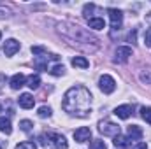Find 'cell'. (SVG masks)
I'll return each instance as SVG.
<instances>
[{"label": "cell", "instance_id": "1", "mask_svg": "<svg viewBox=\"0 0 151 149\" xmlns=\"http://www.w3.org/2000/svg\"><path fill=\"white\" fill-rule=\"evenodd\" d=\"M62 107L70 116L86 117L88 112L91 111V93L84 86H72L63 95Z\"/></svg>", "mask_w": 151, "mask_h": 149}, {"label": "cell", "instance_id": "2", "mask_svg": "<svg viewBox=\"0 0 151 149\" xmlns=\"http://www.w3.org/2000/svg\"><path fill=\"white\" fill-rule=\"evenodd\" d=\"M58 32L70 42V46H76L77 49L95 51L100 46V40L95 35H91L90 32H86L84 28H81L79 25H74V23H60Z\"/></svg>", "mask_w": 151, "mask_h": 149}, {"label": "cell", "instance_id": "3", "mask_svg": "<svg viewBox=\"0 0 151 149\" xmlns=\"http://www.w3.org/2000/svg\"><path fill=\"white\" fill-rule=\"evenodd\" d=\"M99 132L102 133V135H107V137H116V135H119V126L113 123V121H100L99 123Z\"/></svg>", "mask_w": 151, "mask_h": 149}, {"label": "cell", "instance_id": "4", "mask_svg": "<svg viewBox=\"0 0 151 149\" xmlns=\"http://www.w3.org/2000/svg\"><path fill=\"white\" fill-rule=\"evenodd\" d=\"M99 88H100V91H102V93L109 95V93H113L114 90H116V81H114L111 75L104 74L100 79H99Z\"/></svg>", "mask_w": 151, "mask_h": 149}, {"label": "cell", "instance_id": "5", "mask_svg": "<svg viewBox=\"0 0 151 149\" xmlns=\"http://www.w3.org/2000/svg\"><path fill=\"white\" fill-rule=\"evenodd\" d=\"M130 56H132V47H128V46H119L114 51V62L116 63H125V62H128Z\"/></svg>", "mask_w": 151, "mask_h": 149}, {"label": "cell", "instance_id": "6", "mask_svg": "<svg viewBox=\"0 0 151 149\" xmlns=\"http://www.w3.org/2000/svg\"><path fill=\"white\" fill-rule=\"evenodd\" d=\"M46 137H47V142H51L56 149H67L69 148L67 139H65L63 135H60V133H53V132H49Z\"/></svg>", "mask_w": 151, "mask_h": 149}, {"label": "cell", "instance_id": "7", "mask_svg": "<svg viewBox=\"0 0 151 149\" xmlns=\"http://www.w3.org/2000/svg\"><path fill=\"white\" fill-rule=\"evenodd\" d=\"M18 51H19V42H18L16 39L5 40V44H4V53H5V56H12V54H16Z\"/></svg>", "mask_w": 151, "mask_h": 149}, {"label": "cell", "instance_id": "8", "mask_svg": "<svg viewBox=\"0 0 151 149\" xmlns=\"http://www.w3.org/2000/svg\"><path fill=\"white\" fill-rule=\"evenodd\" d=\"M90 137H91V130L88 126H81L74 132L76 142H86V140H90Z\"/></svg>", "mask_w": 151, "mask_h": 149}, {"label": "cell", "instance_id": "9", "mask_svg": "<svg viewBox=\"0 0 151 149\" xmlns=\"http://www.w3.org/2000/svg\"><path fill=\"white\" fill-rule=\"evenodd\" d=\"M109 19L113 23V28H119L121 27V21H123V12L119 9H109Z\"/></svg>", "mask_w": 151, "mask_h": 149}, {"label": "cell", "instance_id": "10", "mask_svg": "<svg viewBox=\"0 0 151 149\" xmlns=\"http://www.w3.org/2000/svg\"><path fill=\"white\" fill-rule=\"evenodd\" d=\"M132 112H134V107L128 105V104H125V105H118V107L114 109V114H116L119 119H128V117L132 116Z\"/></svg>", "mask_w": 151, "mask_h": 149}, {"label": "cell", "instance_id": "11", "mask_svg": "<svg viewBox=\"0 0 151 149\" xmlns=\"http://www.w3.org/2000/svg\"><path fill=\"white\" fill-rule=\"evenodd\" d=\"M27 84V77L23 74H14L11 77V88L12 90H19V88H23Z\"/></svg>", "mask_w": 151, "mask_h": 149}, {"label": "cell", "instance_id": "12", "mask_svg": "<svg viewBox=\"0 0 151 149\" xmlns=\"http://www.w3.org/2000/svg\"><path fill=\"white\" fill-rule=\"evenodd\" d=\"M18 102H19V107H23V109H32L34 104H35V100H34V97L30 93H23Z\"/></svg>", "mask_w": 151, "mask_h": 149}, {"label": "cell", "instance_id": "13", "mask_svg": "<svg viewBox=\"0 0 151 149\" xmlns=\"http://www.w3.org/2000/svg\"><path fill=\"white\" fill-rule=\"evenodd\" d=\"M128 139L132 140H141L142 139V130L137 125H130L128 126Z\"/></svg>", "mask_w": 151, "mask_h": 149}, {"label": "cell", "instance_id": "14", "mask_svg": "<svg viewBox=\"0 0 151 149\" xmlns=\"http://www.w3.org/2000/svg\"><path fill=\"white\" fill-rule=\"evenodd\" d=\"M88 25H90V28H93V30H104V28H106V21H104L102 18H90V19H88Z\"/></svg>", "mask_w": 151, "mask_h": 149}, {"label": "cell", "instance_id": "15", "mask_svg": "<svg viewBox=\"0 0 151 149\" xmlns=\"http://www.w3.org/2000/svg\"><path fill=\"white\" fill-rule=\"evenodd\" d=\"M114 146H116V148H130V139H128V137H123V135H121V133H119V135H116V137H114Z\"/></svg>", "mask_w": 151, "mask_h": 149}, {"label": "cell", "instance_id": "16", "mask_svg": "<svg viewBox=\"0 0 151 149\" xmlns=\"http://www.w3.org/2000/svg\"><path fill=\"white\" fill-rule=\"evenodd\" d=\"M0 132H4V133H7V135L12 132L11 119H9V117H5V116H0Z\"/></svg>", "mask_w": 151, "mask_h": 149}, {"label": "cell", "instance_id": "17", "mask_svg": "<svg viewBox=\"0 0 151 149\" xmlns=\"http://www.w3.org/2000/svg\"><path fill=\"white\" fill-rule=\"evenodd\" d=\"M27 86L30 88V90H37L39 86H40V77L37 74H32L27 77Z\"/></svg>", "mask_w": 151, "mask_h": 149}, {"label": "cell", "instance_id": "18", "mask_svg": "<svg viewBox=\"0 0 151 149\" xmlns=\"http://www.w3.org/2000/svg\"><path fill=\"white\" fill-rule=\"evenodd\" d=\"M72 65L74 67H79V69H88L90 67V62L84 56H76V58H72Z\"/></svg>", "mask_w": 151, "mask_h": 149}, {"label": "cell", "instance_id": "19", "mask_svg": "<svg viewBox=\"0 0 151 149\" xmlns=\"http://www.w3.org/2000/svg\"><path fill=\"white\" fill-rule=\"evenodd\" d=\"M139 79L142 84H151V69H142L139 72Z\"/></svg>", "mask_w": 151, "mask_h": 149}, {"label": "cell", "instance_id": "20", "mask_svg": "<svg viewBox=\"0 0 151 149\" xmlns=\"http://www.w3.org/2000/svg\"><path fill=\"white\" fill-rule=\"evenodd\" d=\"M34 65L37 67L39 70H47V56H39V58H35V62H34Z\"/></svg>", "mask_w": 151, "mask_h": 149}, {"label": "cell", "instance_id": "21", "mask_svg": "<svg viewBox=\"0 0 151 149\" xmlns=\"http://www.w3.org/2000/svg\"><path fill=\"white\" fill-rule=\"evenodd\" d=\"M141 116H142V119L148 125H151V107H142L141 109Z\"/></svg>", "mask_w": 151, "mask_h": 149}, {"label": "cell", "instance_id": "22", "mask_svg": "<svg viewBox=\"0 0 151 149\" xmlns=\"http://www.w3.org/2000/svg\"><path fill=\"white\" fill-rule=\"evenodd\" d=\"M90 149H107V144L104 140H91L90 142Z\"/></svg>", "mask_w": 151, "mask_h": 149}, {"label": "cell", "instance_id": "23", "mask_svg": "<svg viewBox=\"0 0 151 149\" xmlns=\"http://www.w3.org/2000/svg\"><path fill=\"white\" fill-rule=\"evenodd\" d=\"M51 107H46V105H42V107H39V111H37V114H39V117H49L51 116Z\"/></svg>", "mask_w": 151, "mask_h": 149}, {"label": "cell", "instance_id": "24", "mask_svg": "<svg viewBox=\"0 0 151 149\" xmlns=\"http://www.w3.org/2000/svg\"><path fill=\"white\" fill-rule=\"evenodd\" d=\"M19 126H21L23 132H30L32 126H34V123H32L30 119H23V121H19Z\"/></svg>", "mask_w": 151, "mask_h": 149}, {"label": "cell", "instance_id": "25", "mask_svg": "<svg viewBox=\"0 0 151 149\" xmlns=\"http://www.w3.org/2000/svg\"><path fill=\"white\" fill-rule=\"evenodd\" d=\"M51 74L53 75H63L65 74V67H63V65H55V67L51 69Z\"/></svg>", "mask_w": 151, "mask_h": 149}, {"label": "cell", "instance_id": "26", "mask_svg": "<svg viewBox=\"0 0 151 149\" xmlns=\"http://www.w3.org/2000/svg\"><path fill=\"white\" fill-rule=\"evenodd\" d=\"M93 11H95V5H93V4H86V5H84V9H83V14L90 19V14H91Z\"/></svg>", "mask_w": 151, "mask_h": 149}, {"label": "cell", "instance_id": "27", "mask_svg": "<svg viewBox=\"0 0 151 149\" xmlns=\"http://www.w3.org/2000/svg\"><path fill=\"white\" fill-rule=\"evenodd\" d=\"M16 149H35V144L34 142H19Z\"/></svg>", "mask_w": 151, "mask_h": 149}, {"label": "cell", "instance_id": "28", "mask_svg": "<svg viewBox=\"0 0 151 149\" xmlns=\"http://www.w3.org/2000/svg\"><path fill=\"white\" fill-rule=\"evenodd\" d=\"M32 53L34 54H44L46 53V47H42V46H32Z\"/></svg>", "mask_w": 151, "mask_h": 149}, {"label": "cell", "instance_id": "29", "mask_svg": "<svg viewBox=\"0 0 151 149\" xmlns=\"http://www.w3.org/2000/svg\"><path fill=\"white\" fill-rule=\"evenodd\" d=\"M9 16H11V9L0 7V18H9Z\"/></svg>", "mask_w": 151, "mask_h": 149}, {"label": "cell", "instance_id": "30", "mask_svg": "<svg viewBox=\"0 0 151 149\" xmlns=\"http://www.w3.org/2000/svg\"><path fill=\"white\" fill-rule=\"evenodd\" d=\"M144 42H146L148 47H151V28L146 32V35H144Z\"/></svg>", "mask_w": 151, "mask_h": 149}, {"label": "cell", "instance_id": "31", "mask_svg": "<svg viewBox=\"0 0 151 149\" xmlns=\"http://www.w3.org/2000/svg\"><path fill=\"white\" fill-rule=\"evenodd\" d=\"M134 149H148V146H146L144 142H137V144H135V148H134Z\"/></svg>", "mask_w": 151, "mask_h": 149}, {"label": "cell", "instance_id": "32", "mask_svg": "<svg viewBox=\"0 0 151 149\" xmlns=\"http://www.w3.org/2000/svg\"><path fill=\"white\" fill-rule=\"evenodd\" d=\"M128 40H132V42L135 40V30H134V32H130V35H128Z\"/></svg>", "mask_w": 151, "mask_h": 149}, {"label": "cell", "instance_id": "33", "mask_svg": "<svg viewBox=\"0 0 151 149\" xmlns=\"http://www.w3.org/2000/svg\"><path fill=\"white\" fill-rule=\"evenodd\" d=\"M0 39H2V34H0Z\"/></svg>", "mask_w": 151, "mask_h": 149}, {"label": "cell", "instance_id": "34", "mask_svg": "<svg viewBox=\"0 0 151 149\" xmlns=\"http://www.w3.org/2000/svg\"><path fill=\"white\" fill-rule=\"evenodd\" d=\"M0 149H2V148H0Z\"/></svg>", "mask_w": 151, "mask_h": 149}]
</instances>
